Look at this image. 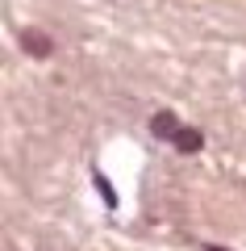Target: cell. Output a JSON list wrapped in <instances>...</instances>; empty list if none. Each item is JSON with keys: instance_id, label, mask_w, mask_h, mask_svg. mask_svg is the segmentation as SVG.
I'll use <instances>...</instances> for the list:
<instances>
[{"instance_id": "obj_4", "label": "cell", "mask_w": 246, "mask_h": 251, "mask_svg": "<svg viewBox=\"0 0 246 251\" xmlns=\"http://www.w3.org/2000/svg\"><path fill=\"white\" fill-rule=\"evenodd\" d=\"M96 188H100V197L113 205V188H109V180H105V176H96Z\"/></svg>"}, {"instance_id": "obj_3", "label": "cell", "mask_w": 246, "mask_h": 251, "mask_svg": "<svg viewBox=\"0 0 246 251\" xmlns=\"http://www.w3.org/2000/svg\"><path fill=\"white\" fill-rule=\"evenodd\" d=\"M201 143H204V138H201V130H188V126L176 134V147H179V151H201Z\"/></svg>"}, {"instance_id": "obj_5", "label": "cell", "mask_w": 246, "mask_h": 251, "mask_svg": "<svg viewBox=\"0 0 246 251\" xmlns=\"http://www.w3.org/2000/svg\"><path fill=\"white\" fill-rule=\"evenodd\" d=\"M209 251H229V247H209Z\"/></svg>"}, {"instance_id": "obj_2", "label": "cell", "mask_w": 246, "mask_h": 251, "mask_svg": "<svg viewBox=\"0 0 246 251\" xmlns=\"http://www.w3.org/2000/svg\"><path fill=\"white\" fill-rule=\"evenodd\" d=\"M150 130H155L158 138H171V143H176V134L184 130V126L176 122V113H155V117H150Z\"/></svg>"}, {"instance_id": "obj_1", "label": "cell", "mask_w": 246, "mask_h": 251, "mask_svg": "<svg viewBox=\"0 0 246 251\" xmlns=\"http://www.w3.org/2000/svg\"><path fill=\"white\" fill-rule=\"evenodd\" d=\"M21 46H25L34 59H46V54H50V38H46L42 29H21Z\"/></svg>"}]
</instances>
